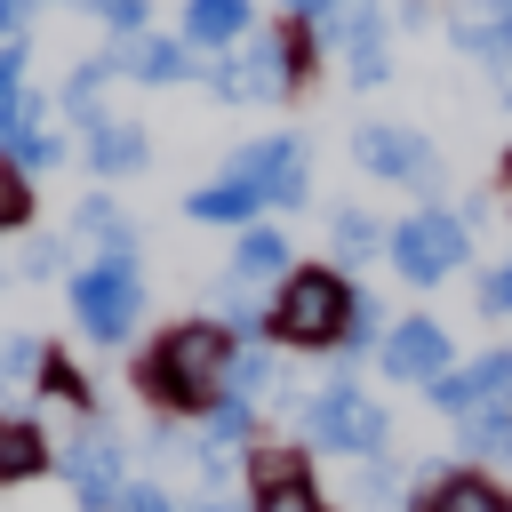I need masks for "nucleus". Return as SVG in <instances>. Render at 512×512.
Wrapping results in <instances>:
<instances>
[{
	"mask_svg": "<svg viewBox=\"0 0 512 512\" xmlns=\"http://www.w3.org/2000/svg\"><path fill=\"white\" fill-rule=\"evenodd\" d=\"M376 320H384V312H376L368 296H352V320H344V344H336V352H368V344H376Z\"/></svg>",
	"mask_w": 512,
	"mask_h": 512,
	"instance_id": "nucleus-34",
	"label": "nucleus"
},
{
	"mask_svg": "<svg viewBox=\"0 0 512 512\" xmlns=\"http://www.w3.org/2000/svg\"><path fill=\"white\" fill-rule=\"evenodd\" d=\"M0 400H8V384H0Z\"/></svg>",
	"mask_w": 512,
	"mask_h": 512,
	"instance_id": "nucleus-43",
	"label": "nucleus"
},
{
	"mask_svg": "<svg viewBox=\"0 0 512 512\" xmlns=\"http://www.w3.org/2000/svg\"><path fill=\"white\" fill-rule=\"evenodd\" d=\"M72 232H24L16 248V280H72Z\"/></svg>",
	"mask_w": 512,
	"mask_h": 512,
	"instance_id": "nucleus-24",
	"label": "nucleus"
},
{
	"mask_svg": "<svg viewBox=\"0 0 512 512\" xmlns=\"http://www.w3.org/2000/svg\"><path fill=\"white\" fill-rule=\"evenodd\" d=\"M192 512H240V504H224V496H200V504H192Z\"/></svg>",
	"mask_w": 512,
	"mask_h": 512,
	"instance_id": "nucleus-40",
	"label": "nucleus"
},
{
	"mask_svg": "<svg viewBox=\"0 0 512 512\" xmlns=\"http://www.w3.org/2000/svg\"><path fill=\"white\" fill-rule=\"evenodd\" d=\"M376 360H384V376H400V384H432V376H448V328L440 320H400L384 344H376Z\"/></svg>",
	"mask_w": 512,
	"mask_h": 512,
	"instance_id": "nucleus-13",
	"label": "nucleus"
},
{
	"mask_svg": "<svg viewBox=\"0 0 512 512\" xmlns=\"http://www.w3.org/2000/svg\"><path fill=\"white\" fill-rule=\"evenodd\" d=\"M416 512H512V504H504L496 480H480V472H448V480H432V496H424Z\"/></svg>",
	"mask_w": 512,
	"mask_h": 512,
	"instance_id": "nucleus-23",
	"label": "nucleus"
},
{
	"mask_svg": "<svg viewBox=\"0 0 512 512\" xmlns=\"http://www.w3.org/2000/svg\"><path fill=\"white\" fill-rule=\"evenodd\" d=\"M296 416H304V440H312V448H328V456H376V448H384V432H392V424H384V408H376L360 384H320Z\"/></svg>",
	"mask_w": 512,
	"mask_h": 512,
	"instance_id": "nucleus-6",
	"label": "nucleus"
},
{
	"mask_svg": "<svg viewBox=\"0 0 512 512\" xmlns=\"http://www.w3.org/2000/svg\"><path fill=\"white\" fill-rule=\"evenodd\" d=\"M328 232H336V256H352V264L384 256V240H392V232H384L376 216H360V208H336V224H328Z\"/></svg>",
	"mask_w": 512,
	"mask_h": 512,
	"instance_id": "nucleus-28",
	"label": "nucleus"
},
{
	"mask_svg": "<svg viewBox=\"0 0 512 512\" xmlns=\"http://www.w3.org/2000/svg\"><path fill=\"white\" fill-rule=\"evenodd\" d=\"M224 176H240L248 192H264V208H304V200H312V152H304V136H288V128L248 136V144L224 160Z\"/></svg>",
	"mask_w": 512,
	"mask_h": 512,
	"instance_id": "nucleus-7",
	"label": "nucleus"
},
{
	"mask_svg": "<svg viewBox=\"0 0 512 512\" xmlns=\"http://www.w3.org/2000/svg\"><path fill=\"white\" fill-rule=\"evenodd\" d=\"M248 32H256V0H184V48L224 56V48H240Z\"/></svg>",
	"mask_w": 512,
	"mask_h": 512,
	"instance_id": "nucleus-15",
	"label": "nucleus"
},
{
	"mask_svg": "<svg viewBox=\"0 0 512 512\" xmlns=\"http://www.w3.org/2000/svg\"><path fill=\"white\" fill-rule=\"evenodd\" d=\"M56 472L72 488L80 512H120V488H128V448L104 416H80V432L56 448Z\"/></svg>",
	"mask_w": 512,
	"mask_h": 512,
	"instance_id": "nucleus-5",
	"label": "nucleus"
},
{
	"mask_svg": "<svg viewBox=\"0 0 512 512\" xmlns=\"http://www.w3.org/2000/svg\"><path fill=\"white\" fill-rule=\"evenodd\" d=\"M40 392L64 400L72 416H96V392H88V376H80V360H72L64 344H48V360H40Z\"/></svg>",
	"mask_w": 512,
	"mask_h": 512,
	"instance_id": "nucleus-26",
	"label": "nucleus"
},
{
	"mask_svg": "<svg viewBox=\"0 0 512 512\" xmlns=\"http://www.w3.org/2000/svg\"><path fill=\"white\" fill-rule=\"evenodd\" d=\"M224 392H240V400L272 392V352H264V344H240V352H232V376H224Z\"/></svg>",
	"mask_w": 512,
	"mask_h": 512,
	"instance_id": "nucleus-31",
	"label": "nucleus"
},
{
	"mask_svg": "<svg viewBox=\"0 0 512 512\" xmlns=\"http://www.w3.org/2000/svg\"><path fill=\"white\" fill-rule=\"evenodd\" d=\"M32 8H56V0H32Z\"/></svg>",
	"mask_w": 512,
	"mask_h": 512,
	"instance_id": "nucleus-42",
	"label": "nucleus"
},
{
	"mask_svg": "<svg viewBox=\"0 0 512 512\" xmlns=\"http://www.w3.org/2000/svg\"><path fill=\"white\" fill-rule=\"evenodd\" d=\"M0 40H32V0H0Z\"/></svg>",
	"mask_w": 512,
	"mask_h": 512,
	"instance_id": "nucleus-39",
	"label": "nucleus"
},
{
	"mask_svg": "<svg viewBox=\"0 0 512 512\" xmlns=\"http://www.w3.org/2000/svg\"><path fill=\"white\" fill-rule=\"evenodd\" d=\"M288 272H296V264H288V232H280V224H248V232L232 240V280L256 288V280H288Z\"/></svg>",
	"mask_w": 512,
	"mask_h": 512,
	"instance_id": "nucleus-19",
	"label": "nucleus"
},
{
	"mask_svg": "<svg viewBox=\"0 0 512 512\" xmlns=\"http://www.w3.org/2000/svg\"><path fill=\"white\" fill-rule=\"evenodd\" d=\"M248 512H328V504H320V488L296 472V480H272V488H256V504H248Z\"/></svg>",
	"mask_w": 512,
	"mask_h": 512,
	"instance_id": "nucleus-32",
	"label": "nucleus"
},
{
	"mask_svg": "<svg viewBox=\"0 0 512 512\" xmlns=\"http://www.w3.org/2000/svg\"><path fill=\"white\" fill-rule=\"evenodd\" d=\"M80 16H96L112 40H136V32H152V0H72Z\"/></svg>",
	"mask_w": 512,
	"mask_h": 512,
	"instance_id": "nucleus-30",
	"label": "nucleus"
},
{
	"mask_svg": "<svg viewBox=\"0 0 512 512\" xmlns=\"http://www.w3.org/2000/svg\"><path fill=\"white\" fill-rule=\"evenodd\" d=\"M48 112H56V96H48L40 80H32V88H16V96L0 104V160H8L24 136H40V128H48Z\"/></svg>",
	"mask_w": 512,
	"mask_h": 512,
	"instance_id": "nucleus-25",
	"label": "nucleus"
},
{
	"mask_svg": "<svg viewBox=\"0 0 512 512\" xmlns=\"http://www.w3.org/2000/svg\"><path fill=\"white\" fill-rule=\"evenodd\" d=\"M24 232H40V176L0 160V240H24Z\"/></svg>",
	"mask_w": 512,
	"mask_h": 512,
	"instance_id": "nucleus-22",
	"label": "nucleus"
},
{
	"mask_svg": "<svg viewBox=\"0 0 512 512\" xmlns=\"http://www.w3.org/2000/svg\"><path fill=\"white\" fill-rule=\"evenodd\" d=\"M464 448H472V456H512V400L472 408V416H464Z\"/></svg>",
	"mask_w": 512,
	"mask_h": 512,
	"instance_id": "nucleus-29",
	"label": "nucleus"
},
{
	"mask_svg": "<svg viewBox=\"0 0 512 512\" xmlns=\"http://www.w3.org/2000/svg\"><path fill=\"white\" fill-rule=\"evenodd\" d=\"M16 88H32V40H0V104Z\"/></svg>",
	"mask_w": 512,
	"mask_h": 512,
	"instance_id": "nucleus-33",
	"label": "nucleus"
},
{
	"mask_svg": "<svg viewBox=\"0 0 512 512\" xmlns=\"http://www.w3.org/2000/svg\"><path fill=\"white\" fill-rule=\"evenodd\" d=\"M64 304H72V328L88 344H128L136 320H144V264H136V248L80 256L72 280H64Z\"/></svg>",
	"mask_w": 512,
	"mask_h": 512,
	"instance_id": "nucleus-3",
	"label": "nucleus"
},
{
	"mask_svg": "<svg viewBox=\"0 0 512 512\" xmlns=\"http://www.w3.org/2000/svg\"><path fill=\"white\" fill-rule=\"evenodd\" d=\"M352 160L368 168V176H384V184H440V168H432V144L416 136V128H400V120H360L352 128Z\"/></svg>",
	"mask_w": 512,
	"mask_h": 512,
	"instance_id": "nucleus-9",
	"label": "nucleus"
},
{
	"mask_svg": "<svg viewBox=\"0 0 512 512\" xmlns=\"http://www.w3.org/2000/svg\"><path fill=\"white\" fill-rule=\"evenodd\" d=\"M448 40L472 56H512V0H464L448 16Z\"/></svg>",
	"mask_w": 512,
	"mask_h": 512,
	"instance_id": "nucleus-18",
	"label": "nucleus"
},
{
	"mask_svg": "<svg viewBox=\"0 0 512 512\" xmlns=\"http://www.w3.org/2000/svg\"><path fill=\"white\" fill-rule=\"evenodd\" d=\"M184 216H192V224H232V232H248V224L264 216V192H248L240 176H224V168H216L208 184H192V192H184Z\"/></svg>",
	"mask_w": 512,
	"mask_h": 512,
	"instance_id": "nucleus-16",
	"label": "nucleus"
},
{
	"mask_svg": "<svg viewBox=\"0 0 512 512\" xmlns=\"http://www.w3.org/2000/svg\"><path fill=\"white\" fill-rule=\"evenodd\" d=\"M480 304H488V312H512V256H504V264L480 280Z\"/></svg>",
	"mask_w": 512,
	"mask_h": 512,
	"instance_id": "nucleus-38",
	"label": "nucleus"
},
{
	"mask_svg": "<svg viewBox=\"0 0 512 512\" xmlns=\"http://www.w3.org/2000/svg\"><path fill=\"white\" fill-rule=\"evenodd\" d=\"M120 512H184V504H176L160 480H128V488H120Z\"/></svg>",
	"mask_w": 512,
	"mask_h": 512,
	"instance_id": "nucleus-36",
	"label": "nucleus"
},
{
	"mask_svg": "<svg viewBox=\"0 0 512 512\" xmlns=\"http://www.w3.org/2000/svg\"><path fill=\"white\" fill-rule=\"evenodd\" d=\"M296 472H304V448H256V488L296 480Z\"/></svg>",
	"mask_w": 512,
	"mask_h": 512,
	"instance_id": "nucleus-35",
	"label": "nucleus"
},
{
	"mask_svg": "<svg viewBox=\"0 0 512 512\" xmlns=\"http://www.w3.org/2000/svg\"><path fill=\"white\" fill-rule=\"evenodd\" d=\"M232 336H224V320H176V328H160L144 352H136V392L152 400V408H168V416H208L216 400H224V376H232Z\"/></svg>",
	"mask_w": 512,
	"mask_h": 512,
	"instance_id": "nucleus-1",
	"label": "nucleus"
},
{
	"mask_svg": "<svg viewBox=\"0 0 512 512\" xmlns=\"http://www.w3.org/2000/svg\"><path fill=\"white\" fill-rule=\"evenodd\" d=\"M200 424H208V440H200V464H208V472H224V456H232V448H248V432H256V416H248V400H240V392H224Z\"/></svg>",
	"mask_w": 512,
	"mask_h": 512,
	"instance_id": "nucleus-21",
	"label": "nucleus"
},
{
	"mask_svg": "<svg viewBox=\"0 0 512 512\" xmlns=\"http://www.w3.org/2000/svg\"><path fill=\"white\" fill-rule=\"evenodd\" d=\"M40 472H56V440H48V424H40L32 408H0V496L24 488V480H40Z\"/></svg>",
	"mask_w": 512,
	"mask_h": 512,
	"instance_id": "nucleus-14",
	"label": "nucleus"
},
{
	"mask_svg": "<svg viewBox=\"0 0 512 512\" xmlns=\"http://www.w3.org/2000/svg\"><path fill=\"white\" fill-rule=\"evenodd\" d=\"M344 320H352V288H344V272H328V264H296V272L272 288V336L296 344V352L344 344Z\"/></svg>",
	"mask_w": 512,
	"mask_h": 512,
	"instance_id": "nucleus-4",
	"label": "nucleus"
},
{
	"mask_svg": "<svg viewBox=\"0 0 512 512\" xmlns=\"http://www.w3.org/2000/svg\"><path fill=\"white\" fill-rule=\"evenodd\" d=\"M112 72L136 80V88H184V80H200L208 64H192L184 32H136V40H112Z\"/></svg>",
	"mask_w": 512,
	"mask_h": 512,
	"instance_id": "nucleus-11",
	"label": "nucleus"
},
{
	"mask_svg": "<svg viewBox=\"0 0 512 512\" xmlns=\"http://www.w3.org/2000/svg\"><path fill=\"white\" fill-rule=\"evenodd\" d=\"M280 16H288V24H304V32H328L336 0H280Z\"/></svg>",
	"mask_w": 512,
	"mask_h": 512,
	"instance_id": "nucleus-37",
	"label": "nucleus"
},
{
	"mask_svg": "<svg viewBox=\"0 0 512 512\" xmlns=\"http://www.w3.org/2000/svg\"><path fill=\"white\" fill-rule=\"evenodd\" d=\"M424 400H432V408H448V416H472V408H496V400H512V352H480L472 368H448V376H432V384H424Z\"/></svg>",
	"mask_w": 512,
	"mask_h": 512,
	"instance_id": "nucleus-12",
	"label": "nucleus"
},
{
	"mask_svg": "<svg viewBox=\"0 0 512 512\" xmlns=\"http://www.w3.org/2000/svg\"><path fill=\"white\" fill-rule=\"evenodd\" d=\"M40 360H48V336H32V328H8L0 336V384L16 392V384H40Z\"/></svg>",
	"mask_w": 512,
	"mask_h": 512,
	"instance_id": "nucleus-27",
	"label": "nucleus"
},
{
	"mask_svg": "<svg viewBox=\"0 0 512 512\" xmlns=\"http://www.w3.org/2000/svg\"><path fill=\"white\" fill-rule=\"evenodd\" d=\"M504 192H512V152H504Z\"/></svg>",
	"mask_w": 512,
	"mask_h": 512,
	"instance_id": "nucleus-41",
	"label": "nucleus"
},
{
	"mask_svg": "<svg viewBox=\"0 0 512 512\" xmlns=\"http://www.w3.org/2000/svg\"><path fill=\"white\" fill-rule=\"evenodd\" d=\"M384 256H392V272H400V280L432 288V280H448V272L464 264V224H456L448 208H416V216H400V224H392Z\"/></svg>",
	"mask_w": 512,
	"mask_h": 512,
	"instance_id": "nucleus-8",
	"label": "nucleus"
},
{
	"mask_svg": "<svg viewBox=\"0 0 512 512\" xmlns=\"http://www.w3.org/2000/svg\"><path fill=\"white\" fill-rule=\"evenodd\" d=\"M80 168L96 176V184H120V176H144L152 168V136H144V120H128V112H96V120H80Z\"/></svg>",
	"mask_w": 512,
	"mask_h": 512,
	"instance_id": "nucleus-10",
	"label": "nucleus"
},
{
	"mask_svg": "<svg viewBox=\"0 0 512 512\" xmlns=\"http://www.w3.org/2000/svg\"><path fill=\"white\" fill-rule=\"evenodd\" d=\"M312 40H320V32H304V24L248 32V40H240V48H224L200 80H208L224 104H280V96L312 72Z\"/></svg>",
	"mask_w": 512,
	"mask_h": 512,
	"instance_id": "nucleus-2",
	"label": "nucleus"
},
{
	"mask_svg": "<svg viewBox=\"0 0 512 512\" xmlns=\"http://www.w3.org/2000/svg\"><path fill=\"white\" fill-rule=\"evenodd\" d=\"M72 248H80V256H120V248H136L128 208H120L112 192H80V208H72Z\"/></svg>",
	"mask_w": 512,
	"mask_h": 512,
	"instance_id": "nucleus-17",
	"label": "nucleus"
},
{
	"mask_svg": "<svg viewBox=\"0 0 512 512\" xmlns=\"http://www.w3.org/2000/svg\"><path fill=\"white\" fill-rule=\"evenodd\" d=\"M112 80H120V72H112V48H104V56H80V64L64 72V88H56V112H64L72 128H80V120H96Z\"/></svg>",
	"mask_w": 512,
	"mask_h": 512,
	"instance_id": "nucleus-20",
	"label": "nucleus"
}]
</instances>
